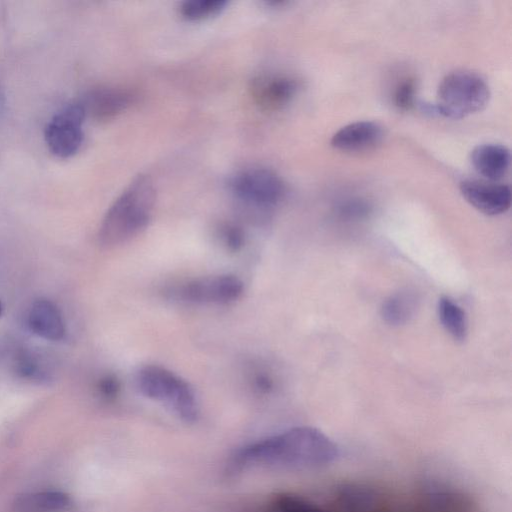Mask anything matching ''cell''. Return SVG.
Here are the masks:
<instances>
[{
    "mask_svg": "<svg viewBox=\"0 0 512 512\" xmlns=\"http://www.w3.org/2000/svg\"><path fill=\"white\" fill-rule=\"evenodd\" d=\"M244 291L240 278L231 274L193 279L177 291L184 301L195 304H227L239 299Z\"/></svg>",
    "mask_w": 512,
    "mask_h": 512,
    "instance_id": "obj_7",
    "label": "cell"
},
{
    "mask_svg": "<svg viewBox=\"0 0 512 512\" xmlns=\"http://www.w3.org/2000/svg\"><path fill=\"white\" fill-rule=\"evenodd\" d=\"M139 392L160 402L186 423L197 421L199 403L192 386L172 371L156 365L141 368L135 377Z\"/></svg>",
    "mask_w": 512,
    "mask_h": 512,
    "instance_id": "obj_3",
    "label": "cell"
},
{
    "mask_svg": "<svg viewBox=\"0 0 512 512\" xmlns=\"http://www.w3.org/2000/svg\"><path fill=\"white\" fill-rule=\"evenodd\" d=\"M459 189L463 198L485 215H500L510 208L511 189L508 185L492 181L464 180Z\"/></svg>",
    "mask_w": 512,
    "mask_h": 512,
    "instance_id": "obj_9",
    "label": "cell"
},
{
    "mask_svg": "<svg viewBox=\"0 0 512 512\" xmlns=\"http://www.w3.org/2000/svg\"><path fill=\"white\" fill-rule=\"evenodd\" d=\"M222 236L230 250L236 251L241 248L243 244V233L238 227L233 225L224 227Z\"/></svg>",
    "mask_w": 512,
    "mask_h": 512,
    "instance_id": "obj_24",
    "label": "cell"
},
{
    "mask_svg": "<svg viewBox=\"0 0 512 512\" xmlns=\"http://www.w3.org/2000/svg\"><path fill=\"white\" fill-rule=\"evenodd\" d=\"M120 390V383L113 375H106L98 382V391L105 399H113Z\"/></svg>",
    "mask_w": 512,
    "mask_h": 512,
    "instance_id": "obj_23",
    "label": "cell"
},
{
    "mask_svg": "<svg viewBox=\"0 0 512 512\" xmlns=\"http://www.w3.org/2000/svg\"><path fill=\"white\" fill-rule=\"evenodd\" d=\"M384 138L383 127L374 121H356L340 128L331 145L344 152H361L376 147Z\"/></svg>",
    "mask_w": 512,
    "mask_h": 512,
    "instance_id": "obj_11",
    "label": "cell"
},
{
    "mask_svg": "<svg viewBox=\"0 0 512 512\" xmlns=\"http://www.w3.org/2000/svg\"><path fill=\"white\" fill-rule=\"evenodd\" d=\"M470 161L478 174L494 182L507 174L511 154L506 146L486 143L476 146L471 151Z\"/></svg>",
    "mask_w": 512,
    "mask_h": 512,
    "instance_id": "obj_13",
    "label": "cell"
},
{
    "mask_svg": "<svg viewBox=\"0 0 512 512\" xmlns=\"http://www.w3.org/2000/svg\"><path fill=\"white\" fill-rule=\"evenodd\" d=\"M15 370L25 379L33 381H47L49 372L47 363L36 352L23 349L15 357Z\"/></svg>",
    "mask_w": 512,
    "mask_h": 512,
    "instance_id": "obj_19",
    "label": "cell"
},
{
    "mask_svg": "<svg viewBox=\"0 0 512 512\" xmlns=\"http://www.w3.org/2000/svg\"><path fill=\"white\" fill-rule=\"evenodd\" d=\"M387 503L381 489L363 482H346L335 489L330 509L333 512H384Z\"/></svg>",
    "mask_w": 512,
    "mask_h": 512,
    "instance_id": "obj_8",
    "label": "cell"
},
{
    "mask_svg": "<svg viewBox=\"0 0 512 512\" xmlns=\"http://www.w3.org/2000/svg\"><path fill=\"white\" fill-rule=\"evenodd\" d=\"M28 326L37 336L58 341L64 337L65 325L59 308L50 300H35L28 312Z\"/></svg>",
    "mask_w": 512,
    "mask_h": 512,
    "instance_id": "obj_12",
    "label": "cell"
},
{
    "mask_svg": "<svg viewBox=\"0 0 512 512\" xmlns=\"http://www.w3.org/2000/svg\"><path fill=\"white\" fill-rule=\"evenodd\" d=\"M437 313L445 331L456 342H464L468 335V320L463 308L448 296L438 300Z\"/></svg>",
    "mask_w": 512,
    "mask_h": 512,
    "instance_id": "obj_17",
    "label": "cell"
},
{
    "mask_svg": "<svg viewBox=\"0 0 512 512\" xmlns=\"http://www.w3.org/2000/svg\"><path fill=\"white\" fill-rule=\"evenodd\" d=\"M269 506L274 512H333L293 493L277 494Z\"/></svg>",
    "mask_w": 512,
    "mask_h": 512,
    "instance_id": "obj_21",
    "label": "cell"
},
{
    "mask_svg": "<svg viewBox=\"0 0 512 512\" xmlns=\"http://www.w3.org/2000/svg\"><path fill=\"white\" fill-rule=\"evenodd\" d=\"M85 119V112L78 100L67 104L50 119L44 137L53 155L64 159L79 151L84 140Z\"/></svg>",
    "mask_w": 512,
    "mask_h": 512,
    "instance_id": "obj_6",
    "label": "cell"
},
{
    "mask_svg": "<svg viewBox=\"0 0 512 512\" xmlns=\"http://www.w3.org/2000/svg\"><path fill=\"white\" fill-rule=\"evenodd\" d=\"M416 85L411 79L402 81L394 92V104L401 110H407L415 101Z\"/></svg>",
    "mask_w": 512,
    "mask_h": 512,
    "instance_id": "obj_22",
    "label": "cell"
},
{
    "mask_svg": "<svg viewBox=\"0 0 512 512\" xmlns=\"http://www.w3.org/2000/svg\"><path fill=\"white\" fill-rule=\"evenodd\" d=\"M418 299L414 292L405 290L394 293L382 303L380 314L389 325L400 326L414 315Z\"/></svg>",
    "mask_w": 512,
    "mask_h": 512,
    "instance_id": "obj_16",
    "label": "cell"
},
{
    "mask_svg": "<svg viewBox=\"0 0 512 512\" xmlns=\"http://www.w3.org/2000/svg\"><path fill=\"white\" fill-rule=\"evenodd\" d=\"M338 455L337 445L322 431L299 426L239 448L229 462L228 471L235 474L256 466L318 468L334 462Z\"/></svg>",
    "mask_w": 512,
    "mask_h": 512,
    "instance_id": "obj_1",
    "label": "cell"
},
{
    "mask_svg": "<svg viewBox=\"0 0 512 512\" xmlns=\"http://www.w3.org/2000/svg\"><path fill=\"white\" fill-rule=\"evenodd\" d=\"M234 196L248 206L269 209L284 197L285 185L272 170L262 167L245 168L229 181Z\"/></svg>",
    "mask_w": 512,
    "mask_h": 512,
    "instance_id": "obj_5",
    "label": "cell"
},
{
    "mask_svg": "<svg viewBox=\"0 0 512 512\" xmlns=\"http://www.w3.org/2000/svg\"><path fill=\"white\" fill-rule=\"evenodd\" d=\"M297 89V82L287 76H261L253 83L254 97L265 107H278L288 103Z\"/></svg>",
    "mask_w": 512,
    "mask_h": 512,
    "instance_id": "obj_14",
    "label": "cell"
},
{
    "mask_svg": "<svg viewBox=\"0 0 512 512\" xmlns=\"http://www.w3.org/2000/svg\"><path fill=\"white\" fill-rule=\"evenodd\" d=\"M265 512H274V511L270 506H268Z\"/></svg>",
    "mask_w": 512,
    "mask_h": 512,
    "instance_id": "obj_28",
    "label": "cell"
},
{
    "mask_svg": "<svg viewBox=\"0 0 512 512\" xmlns=\"http://www.w3.org/2000/svg\"><path fill=\"white\" fill-rule=\"evenodd\" d=\"M156 201V190L147 175L134 178L107 210L98 240L115 247L137 236L148 226Z\"/></svg>",
    "mask_w": 512,
    "mask_h": 512,
    "instance_id": "obj_2",
    "label": "cell"
},
{
    "mask_svg": "<svg viewBox=\"0 0 512 512\" xmlns=\"http://www.w3.org/2000/svg\"><path fill=\"white\" fill-rule=\"evenodd\" d=\"M71 500L60 491L29 492L18 495L13 502L14 512H63Z\"/></svg>",
    "mask_w": 512,
    "mask_h": 512,
    "instance_id": "obj_15",
    "label": "cell"
},
{
    "mask_svg": "<svg viewBox=\"0 0 512 512\" xmlns=\"http://www.w3.org/2000/svg\"><path fill=\"white\" fill-rule=\"evenodd\" d=\"M78 102L86 118L108 119L124 111L132 102V95L116 87H97L87 91Z\"/></svg>",
    "mask_w": 512,
    "mask_h": 512,
    "instance_id": "obj_10",
    "label": "cell"
},
{
    "mask_svg": "<svg viewBox=\"0 0 512 512\" xmlns=\"http://www.w3.org/2000/svg\"><path fill=\"white\" fill-rule=\"evenodd\" d=\"M5 101H6L5 93H4L3 89L0 87V115L4 110Z\"/></svg>",
    "mask_w": 512,
    "mask_h": 512,
    "instance_id": "obj_26",
    "label": "cell"
},
{
    "mask_svg": "<svg viewBox=\"0 0 512 512\" xmlns=\"http://www.w3.org/2000/svg\"><path fill=\"white\" fill-rule=\"evenodd\" d=\"M490 90L486 81L470 71H455L440 82L433 113L461 119L481 111L488 103Z\"/></svg>",
    "mask_w": 512,
    "mask_h": 512,
    "instance_id": "obj_4",
    "label": "cell"
},
{
    "mask_svg": "<svg viewBox=\"0 0 512 512\" xmlns=\"http://www.w3.org/2000/svg\"><path fill=\"white\" fill-rule=\"evenodd\" d=\"M2 312H3V305H2V303L0 301V316L2 315Z\"/></svg>",
    "mask_w": 512,
    "mask_h": 512,
    "instance_id": "obj_27",
    "label": "cell"
},
{
    "mask_svg": "<svg viewBox=\"0 0 512 512\" xmlns=\"http://www.w3.org/2000/svg\"><path fill=\"white\" fill-rule=\"evenodd\" d=\"M254 383L255 387L262 392H268L273 386L272 380L265 374L257 375Z\"/></svg>",
    "mask_w": 512,
    "mask_h": 512,
    "instance_id": "obj_25",
    "label": "cell"
},
{
    "mask_svg": "<svg viewBox=\"0 0 512 512\" xmlns=\"http://www.w3.org/2000/svg\"><path fill=\"white\" fill-rule=\"evenodd\" d=\"M424 502L435 512H463L469 501L459 491L439 484L429 485L424 494Z\"/></svg>",
    "mask_w": 512,
    "mask_h": 512,
    "instance_id": "obj_18",
    "label": "cell"
},
{
    "mask_svg": "<svg viewBox=\"0 0 512 512\" xmlns=\"http://www.w3.org/2000/svg\"><path fill=\"white\" fill-rule=\"evenodd\" d=\"M227 4L226 0H185L180 13L187 20L198 21L218 15Z\"/></svg>",
    "mask_w": 512,
    "mask_h": 512,
    "instance_id": "obj_20",
    "label": "cell"
}]
</instances>
